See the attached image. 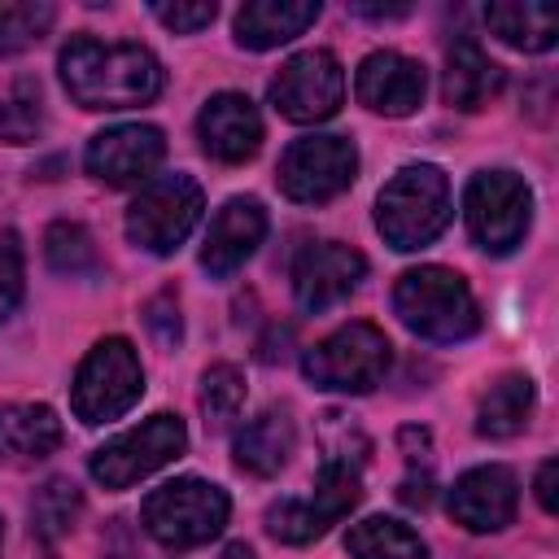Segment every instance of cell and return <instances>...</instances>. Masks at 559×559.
Listing matches in <instances>:
<instances>
[{"label": "cell", "instance_id": "6da1fadb", "mask_svg": "<svg viewBox=\"0 0 559 559\" xmlns=\"http://www.w3.org/2000/svg\"><path fill=\"white\" fill-rule=\"evenodd\" d=\"M61 83L83 109H131L148 105L166 74L162 61L144 44H105L92 35H74L61 57Z\"/></svg>", "mask_w": 559, "mask_h": 559}, {"label": "cell", "instance_id": "7a4b0ae2", "mask_svg": "<svg viewBox=\"0 0 559 559\" xmlns=\"http://www.w3.org/2000/svg\"><path fill=\"white\" fill-rule=\"evenodd\" d=\"M393 310L397 319L424 336V341H467L480 328V306L467 288V280L450 266H411L393 284Z\"/></svg>", "mask_w": 559, "mask_h": 559}, {"label": "cell", "instance_id": "3957f363", "mask_svg": "<svg viewBox=\"0 0 559 559\" xmlns=\"http://www.w3.org/2000/svg\"><path fill=\"white\" fill-rule=\"evenodd\" d=\"M376 227L402 253L432 245L450 227V179L441 166H402L376 197Z\"/></svg>", "mask_w": 559, "mask_h": 559}, {"label": "cell", "instance_id": "277c9868", "mask_svg": "<svg viewBox=\"0 0 559 559\" xmlns=\"http://www.w3.org/2000/svg\"><path fill=\"white\" fill-rule=\"evenodd\" d=\"M227 515H231L227 493L214 480H201V476H175V480L157 485L140 507L144 533L153 542H162L166 550L205 546L210 537L223 533Z\"/></svg>", "mask_w": 559, "mask_h": 559}, {"label": "cell", "instance_id": "5b68a950", "mask_svg": "<svg viewBox=\"0 0 559 559\" xmlns=\"http://www.w3.org/2000/svg\"><path fill=\"white\" fill-rule=\"evenodd\" d=\"M393 345L376 323H345L301 354V371L314 389L371 393L389 371Z\"/></svg>", "mask_w": 559, "mask_h": 559}, {"label": "cell", "instance_id": "8992f818", "mask_svg": "<svg viewBox=\"0 0 559 559\" xmlns=\"http://www.w3.org/2000/svg\"><path fill=\"white\" fill-rule=\"evenodd\" d=\"M144 393V367L127 336H105L87 349V358L74 371L70 406L83 424H109L127 415Z\"/></svg>", "mask_w": 559, "mask_h": 559}, {"label": "cell", "instance_id": "52a82bcc", "mask_svg": "<svg viewBox=\"0 0 559 559\" xmlns=\"http://www.w3.org/2000/svg\"><path fill=\"white\" fill-rule=\"evenodd\" d=\"M201 210H205V197L192 175H157L131 201L127 236L148 253H175L201 223Z\"/></svg>", "mask_w": 559, "mask_h": 559}, {"label": "cell", "instance_id": "ba28073f", "mask_svg": "<svg viewBox=\"0 0 559 559\" xmlns=\"http://www.w3.org/2000/svg\"><path fill=\"white\" fill-rule=\"evenodd\" d=\"M463 218L485 253H511L533 218V192L515 170H480L463 192Z\"/></svg>", "mask_w": 559, "mask_h": 559}, {"label": "cell", "instance_id": "9c48e42d", "mask_svg": "<svg viewBox=\"0 0 559 559\" xmlns=\"http://www.w3.org/2000/svg\"><path fill=\"white\" fill-rule=\"evenodd\" d=\"M188 450V428L179 415H148L140 428L118 432L114 441H105L92 454V480L105 489H131L135 480L153 476L157 467H166L170 459H179Z\"/></svg>", "mask_w": 559, "mask_h": 559}, {"label": "cell", "instance_id": "30bf717a", "mask_svg": "<svg viewBox=\"0 0 559 559\" xmlns=\"http://www.w3.org/2000/svg\"><path fill=\"white\" fill-rule=\"evenodd\" d=\"M358 498H362L358 467L349 459H328L319 467L310 498H284L266 511V533L288 546H306V542L323 537L341 515H349L358 507Z\"/></svg>", "mask_w": 559, "mask_h": 559}, {"label": "cell", "instance_id": "8fae6325", "mask_svg": "<svg viewBox=\"0 0 559 559\" xmlns=\"http://www.w3.org/2000/svg\"><path fill=\"white\" fill-rule=\"evenodd\" d=\"M358 175V148L345 135H301L284 148L275 183L297 205H319L341 197Z\"/></svg>", "mask_w": 559, "mask_h": 559}, {"label": "cell", "instance_id": "7c38bea8", "mask_svg": "<svg viewBox=\"0 0 559 559\" xmlns=\"http://www.w3.org/2000/svg\"><path fill=\"white\" fill-rule=\"evenodd\" d=\"M266 96L288 122H323L345 100V70L328 48H306L280 66Z\"/></svg>", "mask_w": 559, "mask_h": 559}, {"label": "cell", "instance_id": "4fadbf2b", "mask_svg": "<svg viewBox=\"0 0 559 559\" xmlns=\"http://www.w3.org/2000/svg\"><path fill=\"white\" fill-rule=\"evenodd\" d=\"M166 157V135L148 122H122V127H105L92 135L83 166L92 179L109 183V188H131V183H148L153 170Z\"/></svg>", "mask_w": 559, "mask_h": 559}, {"label": "cell", "instance_id": "5bb4252c", "mask_svg": "<svg viewBox=\"0 0 559 559\" xmlns=\"http://www.w3.org/2000/svg\"><path fill=\"white\" fill-rule=\"evenodd\" d=\"M367 275V258L341 240H319L306 245L293 262V297L301 310H328L336 301H345L358 280Z\"/></svg>", "mask_w": 559, "mask_h": 559}, {"label": "cell", "instance_id": "9a60e30c", "mask_svg": "<svg viewBox=\"0 0 559 559\" xmlns=\"http://www.w3.org/2000/svg\"><path fill=\"white\" fill-rule=\"evenodd\" d=\"M354 92L358 100L371 109V114H384V118H406L424 105V92H428V74L415 57L406 52H393V48H376L358 61V74H354Z\"/></svg>", "mask_w": 559, "mask_h": 559}, {"label": "cell", "instance_id": "2e32d148", "mask_svg": "<svg viewBox=\"0 0 559 559\" xmlns=\"http://www.w3.org/2000/svg\"><path fill=\"white\" fill-rule=\"evenodd\" d=\"M454 524L472 528V533H498L515 520V507H520V480L511 467L502 463H485V467H472L454 480L450 498H445Z\"/></svg>", "mask_w": 559, "mask_h": 559}, {"label": "cell", "instance_id": "e0dca14e", "mask_svg": "<svg viewBox=\"0 0 559 559\" xmlns=\"http://www.w3.org/2000/svg\"><path fill=\"white\" fill-rule=\"evenodd\" d=\"M197 135H201V148L214 162L236 166V162H249L262 148V118H258V109L245 92H218L201 105Z\"/></svg>", "mask_w": 559, "mask_h": 559}, {"label": "cell", "instance_id": "ac0fdd59", "mask_svg": "<svg viewBox=\"0 0 559 559\" xmlns=\"http://www.w3.org/2000/svg\"><path fill=\"white\" fill-rule=\"evenodd\" d=\"M262 236H266V210H262V201H258V197H231V201L214 214V223H210V231H205L201 266H205L214 280H227L231 271H240V266L258 253Z\"/></svg>", "mask_w": 559, "mask_h": 559}, {"label": "cell", "instance_id": "d6986e66", "mask_svg": "<svg viewBox=\"0 0 559 559\" xmlns=\"http://www.w3.org/2000/svg\"><path fill=\"white\" fill-rule=\"evenodd\" d=\"M502 83H507L502 66L489 61V52L476 39H454L450 44V52H445V79H441L445 105H454L463 114H476V109H485L502 92Z\"/></svg>", "mask_w": 559, "mask_h": 559}, {"label": "cell", "instance_id": "ffe728a7", "mask_svg": "<svg viewBox=\"0 0 559 559\" xmlns=\"http://www.w3.org/2000/svg\"><path fill=\"white\" fill-rule=\"evenodd\" d=\"M319 0H249L236 13V44L266 52L288 39H297L306 26H314Z\"/></svg>", "mask_w": 559, "mask_h": 559}, {"label": "cell", "instance_id": "44dd1931", "mask_svg": "<svg viewBox=\"0 0 559 559\" xmlns=\"http://www.w3.org/2000/svg\"><path fill=\"white\" fill-rule=\"evenodd\" d=\"M297 445V432H293V419L288 411H262L253 415L240 432H236V467L249 472V476H275L288 454Z\"/></svg>", "mask_w": 559, "mask_h": 559}, {"label": "cell", "instance_id": "7402d4cb", "mask_svg": "<svg viewBox=\"0 0 559 559\" xmlns=\"http://www.w3.org/2000/svg\"><path fill=\"white\" fill-rule=\"evenodd\" d=\"M61 445V419L44 402H4L0 406V454L4 459H44Z\"/></svg>", "mask_w": 559, "mask_h": 559}, {"label": "cell", "instance_id": "603a6c76", "mask_svg": "<svg viewBox=\"0 0 559 559\" xmlns=\"http://www.w3.org/2000/svg\"><path fill=\"white\" fill-rule=\"evenodd\" d=\"M485 26H489L502 44H511V48H520V52H546V48H555V39H559V13H555L550 4H542V0L489 4V9H485Z\"/></svg>", "mask_w": 559, "mask_h": 559}, {"label": "cell", "instance_id": "cb8c5ba5", "mask_svg": "<svg viewBox=\"0 0 559 559\" xmlns=\"http://www.w3.org/2000/svg\"><path fill=\"white\" fill-rule=\"evenodd\" d=\"M533 402H537V397H533V380H528V376L511 371V376L493 380L489 393L480 397L476 432H480V437H493V441L515 437V432L533 419Z\"/></svg>", "mask_w": 559, "mask_h": 559}, {"label": "cell", "instance_id": "d4e9b609", "mask_svg": "<svg viewBox=\"0 0 559 559\" xmlns=\"http://www.w3.org/2000/svg\"><path fill=\"white\" fill-rule=\"evenodd\" d=\"M345 550L349 559H428V546L419 542V533L389 515L358 520L345 537Z\"/></svg>", "mask_w": 559, "mask_h": 559}, {"label": "cell", "instance_id": "484cf974", "mask_svg": "<svg viewBox=\"0 0 559 559\" xmlns=\"http://www.w3.org/2000/svg\"><path fill=\"white\" fill-rule=\"evenodd\" d=\"M245 406V376L231 362H214L201 376V415L210 428H227Z\"/></svg>", "mask_w": 559, "mask_h": 559}, {"label": "cell", "instance_id": "4316f807", "mask_svg": "<svg viewBox=\"0 0 559 559\" xmlns=\"http://www.w3.org/2000/svg\"><path fill=\"white\" fill-rule=\"evenodd\" d=\"M57 9L44 0H0V57L31 48L48 26Z\"/></svg>", "mask_w": 559, "mask_h": 559}, {"label": "cell", "instance_id": "83f0119b", "mask_svg": "<svg viewBox=\"0 0 559 559\" xmlns=\"http://www.w3.org/2000/svg\"><path fill=\"white\" fill-rule=\"evenodd\" d=\"M79 507H83V498H79V489L70 485V480H61V476H52L39 493H35V502H31V520H35V533L39 537H61V533H70L74 528V520H79Z\"/></svg>", "mask_w": 559, "mask_h": 559}, {"label": "cell", "instance_id": "f1b7e54d", "mask_svg": "<svg viewBox=\"0 0 559 559\" xmlns=\"http://www.w3.org/2000/svg\"><path fill=\"white\" fill-rule=\"evenodd\" d=\"M44 253H48V266L61 275L96 271V245H92L87 227H79V223H52L44 236Z\"/></svg>", "mask_w": 559, "mask_h": 559}, {"label": "cell", "instance_id": "f546056e", "mask_svg": "<svg viewBox=\"0 0 559 559\" xmlns=\"http://www.w3.org/2000/svg\"><path fill=\"white\" fill-rule=\"evenodd\" d=\"M44 127V109H39V96L35 92H17L0 105V140L4 144H31Z\"/></svg>", "mask_w": 559, "mask_h": 559}, {"label": "cell", "instance_id": "4dcf8cb0", "mask_svg": "<svg viewBox=\"0 0 559 559\" xmlns=\"http://www.w3.org/2000/svg\"><path fill=\"white\" fill-rule=\"evenodd\" d=\"M17 301H22V249H17L13 231H4V240H0V319H9Z\"/></svg>", "mask_w": 559, "mask_h": 559}, {"label": "cell", "instance_id": "1f68e13d", "mask_svg": "<svg viewBox=\"0 0 559 559\" xmlns=\"http://www.w3.org/2000/svg\"><path fill=\"white\" fill-rule=\"evenodd\" d=\"M214 13H218L214 0H197V4H153V17H157L162 26H170L175 35H192V31L210 26Z\"/></svg>", "mask_w": 559, "mask_h": 559}, {"label": "cell", "instance_id": "d6a6232c", "mask_svg": "<svg viewBox=\"0 0 559 559\" xmlns=\"http://www.w3.org/2000/svg\"><path fill=\"white\" fill-rule=\"evenodd\" d=\"M144 323L153 328V336H157L162 345H175V341H179V306H175V297H166V293L153 297Z\"/></svg>", "mask_w": 559, "mask_h": 559}, {"label": "cell", "instance_id": "836d02e7", "mask_svg": "<svg viewBox=\"0 0 559 559\" xmlns=\"http://www.w3.org/2000/svg\"><path fill=\"white\" fill-rule=\"evenodd\" d=\"M555 476H559V463L546 459V463L537 467V502H542V511H555V507H559V498H555Z\"/></svg>", "mask_w": 559, "mask_h": 559}, {"label": "cell", "instance_id": "e575fe53", "mask_svg": "<svg viewBox=\"0 0 559 559\" xmlns=\"http://www.w3.org/2000/svg\"><path fill=\"white\" fill-rule=\"evenodd\" d=\"M428 498H432V480H428V476H419V480L406 476V480H402V502H406V507H428Z\"/></svg>", "mask_w": 559, "mask_h": 559}, {"label": "cell", "instance_id": "d590c367", "mask_svg": "<svg viewBox=\"0 0 559 559\" xmlns=\"http://www.w3.org/2000/svg\"><path fill=\"white\" fill-rule=\"evenodd\" d=\"M227 559H253V550L249 546H227Z\"/></svg>", "mask_w": 559, "mask_h": 559}, {"label": "cell", "instance_id": "8d00e7d4", "mask_svg": "<svg viewBox=\"0 0 559 559\" xmlns=\"http://www.w3.org/2000/svg\"><path fill=\"white\" fill-rule=\"evenodd\" d=\"M0 542H4V520H0Z\"/></svg>", "mask_w": 559, "mask_h": 559}]
</instances>
